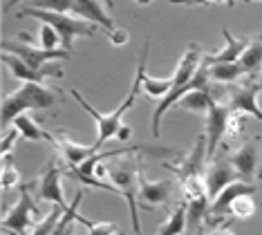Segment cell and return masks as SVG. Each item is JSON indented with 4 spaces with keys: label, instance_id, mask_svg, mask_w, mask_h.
Segmentation results:
<instances>
[{
    "label": "cell",
    "instance_id": "cell-1",
    "mask_svg": "<svg viewBox=\"0 0 262 235\" xmlns=\"http://www.w3.org/2000/svg\"><path fill=\"white\" fill-rule=\"evenodd\" d=\"M148 47H150V38H146L144 43V50H141V58H139V68H137V74H135V81H133V88H130V92L126 96V101H123L121 105L117 108V110H112L108 114L99 112L94 105H90L85 99L81 96L79 90H70V94L76 99V103H79L83 110H85L90 117L97 121V141H94V146H97L101 150V146H103V141L108 139H115V137L119 135V130H121L123 125V117H126V112L130 110V108L135 105L137 96H139V90H144V76H146V61H148Z\"/></svg>",
    "mask_w": 262,
    "mask_h": 235
},
{
    "label": "cell",
    "instance_id": "cell-2",
    "mask_svg": "<svg viewBox=\"0 0 262 235\" xmlns=\"http://www.w3.org/2000/svg\"><path fill=\"white\" fill-rule=\"evenodd\" d=\"M56 101V90L45 88L40 83H23L18 90L3 96V112H0L3 114V125L7 128L18 114L27 110H47Z\"/></svg>",
    "mask_w": 262,
    "mask_h": 235
},
{
    "label": "cell",
    "instance_id": "cell-3",
    "mask_svg": "<svg viewBox=\"0 0 262 235\" xmlns=\"http://www.w3.org/2000/svg\"><path fill=\"white\" fill-rule=\"evenodd\" d=\"M16 18H38L40 23H47L61 34V47L68 52H72V43L79 36H88L92 38L94 32H97V25L94 23H88L83 18L70 16V14H58V11H45V9H32L25 7L23 11L16 14Z\"/></svg>",
    "mask_w": 262,
    "mask_h": 235
},
{
    "label": "cell",
    "instance_id": "cell-4",
    "mask_svg": "<svg viewBox=\"0 0 262 235\" xmlns=\"http://www.w3.org/2000/svg\"><path fill=\"white\" fill-rule=\"evenodd\" d=\"M108 179L110 184L119 190V195L128 202V210H130V220L133 226H139V215H137V193H139V173L137 166L130 157L123 159H112V164L108 166Z\"/></svg>",
    "mask_w": 262,
    "mask_h": 235
},
{
    "label": "cell",
    "instance_id": "cell-5",
    "mask_svg": "<svg viewBox=\"0 0 262 235\" xmlns=\"http://www.w3.org/2000/svg\"><path fill=\"white\" fill-rule=\"evenodd\" d=\"M36 215H38V208H36V202H34L32 193H29V184H23L18 202L5 213L3 228L14 235H29Z\"/></svg>",
    "mask_w": 262,
    "mask_h": 235
},
{
    "label": "cell",
    "instance_id": "cell-6",
    "mask_svg": "<svg viewBox=\"0 0 262 235\" xmlns=\"http://www.w3.org/2000/svg\"><path fill=\"white\" fill-rule=\"evenodd\" d=\"M229 159L233 161L242 182L253 184L255 179H262V137L244 141L240 148L231 153Z\"/></svg>",
    "mask_w": 262,
    "mask_h": 235
},
{
    "label": "cell",
    "instance_id": "cell-7",
    "mask_svg": "<svg viewBox=\"0 0 262 235\" xmlns=\"http://www.w3.org/2000/svg\"><path fill=\"white\" fill-rule=\"evenodd\" d=\"M3 52L16 54L18 58H23L29 68L34 70H43L47 63H54V61H70L72 58V52L68 50H45V47H36L32 43H16V40H3Z\"/></svg>",
    "mask_w": 262,
    "mask_h": 235
},
{
    "label": "cell",
    "instance_id": "cell-8",
    "mask_svg": "<svg viewBox=\"0 0 262 235\" xmlns=\"http://www.w3.org/2000/svg\"><path fill=\"white\" fill-rule=\"evenodd\" d=\"M262 92V81H258L255 76H249V81H244L242 86H226V94H229V105L231 110H240L249 117H258L262 121V110L258 105V94Z\"/></svg>",
    "mask_w": 262,
    "mask_h": 235
},
{
    "label": "cell",
    "instance_id": "cell-9",
    "mask_svg": "<svg viewBox=\"0 0 262 235\" xmlns=\"http://www.w3.org/2000/svg\"><path fill=\"white\" fill-rule=\"evenodd\" d=\"M3 63H5V68L11 72V76L18 78L23 83H43L45 78H63V68L58 65V61L47 63L43 70H34V68H29L23 58L16 56V54L3 52Z\"/></svg>",
    "mask_w": 262,
    "mask_h": 235
},
{
    "label": "cell",
    "instance_id": "cell-10",
    "mask_svg": "<svg viewBox=\"0 0 262 235\" xmlns=\"http://www.w3.org/2000/svg\"><path fill=\"white\" fill-rule=\"evenodd\" d=\"M237 179H240V175H237L233 161H231L229 157H217V159H213L204 170L206 193H208V197H211V202L215 200L226 186L237 182Z\"/></svg>",
    "mask_w": 262,
    "mask_h": 235
},
{
    "label": "cell",
    "instance_id": "cell-11",
    "mask_svg": "<svg viewBox=\"0 0 262 235\" xmlns=\"http://www.w3.org/2000/svg\"><path fill=\"white\" fill-rule=\"evenodd\" d=\"M172 197V182H150L139 173V193H137V204L144 210L162 208Z\"/></svg>",
    "mask_w": 262,
    "mask_h": 235
},
{
    "label": "cell",
    "instance_id": "cell-12",
    "mask_svg": "<svg viewBox=\"0 0 262 235\" xmlns=\"http://www.w3.org/2000/svg\"><path fill=\"white\" fill-rule=\"evenodd\" d=\"M54 137H56L54 148L58 150V155L63 157V161L68 164V168H72V170H74L76 166H81L85 159H90L92 155L99 153V148L94 146V143H92V146H85V143H76L65 130L54 132Z\"/></svg>",
    "mask_w": 262,
    "mask_h": 235
},
{
    "label": "cell",
    "instance_id": "cell-13",
    "mask_svg": "<svg viewBox=\"0 0 262 235\" xmlns=\"http://www.w3.org/2000/svg\"><path fill=\"white\" fill-rule=\"evenodd\" d=\"M255 184H249V182H242V179H237V182L229 184L226 188L220 193L215 200L211 202V210H208V220L211 222H217L226 218V215L231 213V204H233L235 197L240 195H255Z\"/></svg>",
    "mask_w": 262,
    "mask_h": 235
},
{
    "label": "cell",
    "instance_id": "cell-14",
    "mask_svg": "<svg viewBox=\"0 0 262 235\" xmlns=\"http://www.w3.org/2000/svg\"><path fill=\"white\" fill-rule=\"evenodd\" d=\"M204 159H206V135H200L193 150L186 155V159L180 161V164H166V168L175 170L177 179L184 182V179L202 177L204 175Z\"/></svg>",
    "mask_w": 262,
    "mask_h": 235
},
{
    "label": "cell",
    "instance_id": "cell-15",
    "mask_svg": "<svg viewBox=\"0 0 262 235\" xmlns=\"http://www.w3.org/2000/svg\"><path fill=\"white\" fill-rule=\"evenodd\" d=\"M63 173L54 161L47 164L43 177H40V186H38V197L43 202H50L54 206H61V208H70L68 202H65V193H63Z\"/></svg>",
    "mask_w": 262,
    "mask_h": 235
},
{
    "label": "cell",
    "instance_id": "cell-16",
    "mask_svg": "<svg viewBox=\"0 0 262 235\" xmlns=\"http://www.w3.org/2000/svg\"><path fill=\"white\" fill-rule=\"evenodd\" d=\"M72 14L76 18H83V20L94 23V25L103 27L105 32H108V36L117 29L115 27V20H112V16L103 9V3H101V0H74Z\"/></svg>",
    "mask_w": 262,
    "mask_h": 235
},
{
    "label": "cell",
    "instance_id": "cell-17",
    "mask_svg": "<svg viewBox=\"0 0 262 235\" xmlns=\"http://www.w3.org/2000/svg\"><path fill=\"white\" fill-rule=\"evenodd\" d=\"M222 34H224L226 45L215 54H204V61L208 65H213V63H237L240 56L244 54V50H247L249 43H251L249 38H235V36L229 32V25H222Z\"/></svg>",
    "mask_w": 262,
    "mask_h": 235
},
{
    "label": "cell",
    "instance_id": "cell-18",
    "mask_svg": "<svg viewBox=\"0 0 262 235\" xmlns=\"http://www.w3.org/2000/svg\"><path fill=\"white\" fill-rule=\"evenodd\" d=\"M11 125H14V128L18 130L27 141H47V143H52V146L56 143L54 132H47V130H43V128L38 125L36 119L29 117V114H25V112L18 114V117H16L14 121H11Z\"/></svg>",
    "mask_w": 262,
    "mask_h": 235
},
{
    "label": "cell",
    "instance_id": "cell-19",
    "mask_svg": "<svg viewBox=\"0 0 262 235\" xmlns=\"http://www.w3.org/2000/svg\"><path fill=\"white\" fill-rule=\"evenodd\" d=\"M186 202V215H188V231L190 233H202L204 231V222L208 220V210H211V197L202 195L193 197Z\"/></svg>",
    "mask_w": 262,
    "mask_h": 235
},
{
    "label": "cell",
    "instance_id": "cell-20",
    "mask_svg": "<svg viewBox=\"0 0 262 235\" xmlns=\"http://www.w3.org/2000/svg\"><path fill=\"white\" fill-rule=\"evenodd\" d=\"M244 68V74L249 76H255L258 70H262V34L255 36V38L249 43V47L244 50V54L237 61Z\"/></svg>",
    "mask_w": 262,
    "mask_h": 235
},
{
    "label": "cell",
    "instance_id": "cell-21",
    "mask_svg": "<svg viewBox=\"0 0 262 235\" xmlns=\"http://www.w3.org/2000/svg\"><path fill=\"white\" fill-rule=\"evenodd\" d=\"M188 231V215H186V202H180L175 210L168 215V220L162 224L157 235H182Z\"/></svg>",
    "mask_w": 262,
    "mask_h": 235
},
{
    "label": "cell",
    "instance_id": "cell-22",
    "mask_svg": "<svg viewBox=\"0 0 262 235\" xmlns=\"http://www.w3.org/2000/svg\"><path fill=\"white\" fill-rule=\"evenodd\" d=\"M211 101H213L211 90H195V92H188L184 96L175 108H184V110H190V112L206 114L208 108H211Z\"/></svg>",
    "mask_w": 262,
    "mask_h": 235
},
{
    "label": "cell",
    "instance_id": "cell-23",
    "mask_svg": "<svg viewBox=\"0 0 262 235\" xmlns=\"http://www.w3.org/2000/svg\"><path fill=\"white\" fill-rule=\"evenodd\" d=\"M244 74V68L240 63H213L211 65V81L222 83V86H231Z\"/></svg>",
    "mask_w": 262,
    "mask_h": 235
},
{
    "label": "cell",
    "instance_id": "cell-24",
    "mask_svg": "<svg viewBox=\"0 0 262 235\" xmlns=\"http://www.w3.org/2000/svg\"><path fill=\"white\" fill-rule=\"evenodd\" d=\"M175 86V76H168V78H152V76H144V92L152 99H159L162 101L164 96H168V92Z\"/></svg>",
    "mask_w": 262,
    "mask_h": 235
},
{
    "label": "cell",
    "instance_id": "cell-25",
    "mask_svg": "<svg viewBox=\"0 0 262 235\" xmlns=\"http://www.w3.org/2000/svg\"><path fill=\"white\" fill-rule=\"evenodd\" d=\"M63 210H65V208H61V206L52 208V213H50V215H45V218L40 220L38 224H34V226H32L29 235H52V233H54V228H56V224H58V220H61Z\"/></svg>",
    "mask_w": 262,
    "mask_h": 235
},
{
    "label": "cell",
    "instance_id": "cell-26",
    "mask_svg": "<svg viewBox=\"0 0 262 235\" xmlns=\"http://www.w3.org/2000/svg\"><path fill=\"white\" fill-rule=\"evenodd\" d=\"M255 213V202H253V195H240L235 197L233 204H231V218H237V220H247Z\"/></svg>",
    "mask_w": 262,
    "mask_h": 235
},
{
    "label": "cell",
    "instance_id": "cell-27",
    "mask_svg": "<svg viewBox=\"0 0 262 235\" xmlns=\"http://www.w3.org/2000/svg\"><path fill=\"white\" fill-rule=\"evenodd\" d=\"M79 222L88 228L90 235H119V226L115 222H99V220H88L79 215Z\"/></svg>",
    "mask_w": 262,
    "mask_h": 235
},
{
    "label": "cell",
    "instance_id": "cell-28",
    "mask_svg": "<svg viewBox=\"0 0 262 235\" xmlns=\"http://www.w3.org/2000/svg\"><path fill=\"white\" fill-rule=\"evenodd\" d=\"M74 0H29L32 9H45V11H58V14H72Z\"/></svg>",
    "mask_w": 262,
    "mask_h": 235
},
{
    "label": "cell",
    "instance_id": "cell-29",
    "mask_svg": "<svg viewBox=\"0 0 262 235\" xmlns=\"http://www.w3.org/2000/svg\"><path fill=\"white\" fill-rule=\"evenodd\" d=\"M16 184H18V168L11 161V155H7V157H3V179H0V186L7 193L9 188H14Z\"/></svg>",
    "mask_w": 262,
    "mask_h": 235
},
{
    "label": "cell",
    "instance_id": "cell-30",
    "mask_svg": "<svg viewBox=\"0 0 262 235\" xmlns=\"http://www.w3.org/2000/svg\"><path fill=\"white\" fill-rule=\"evenodd\" d=\"M40 47H45V50H61V34L52 25H47V23L40 25Z\"/></svg>",
    "mask_w": 262,
    "mask_h": 235
},
{
    "label": "cell",
    "instance_id": "cell-31",
    "mask_svg": "<svg viewBox=\"0 0 262 235\" xmlns=\"http://www.w3.org/2000/svg\"><path fill=\"white\" fill-rule=\"evenodd\" d=\"M18 137H23V135L14 128V125H11V130H5V135H3V143H0V155H3V157L11 155V150H14L16 141H18Z\"/></svg>",
    "mask_w": 262,
    "mask_h": 235
},
{
    "label": "cell",
    "instance_id": "cell-32",
    "mask_svg": "<svg viewBox=\"0 0 262 235\" xmlns=\"http://www.w3.org/2000/svg\"><path fill=\"white\" fill-rule=\"evenodd\" d=\"M110 40L115 45H123L128 40V32H126V29H115V32L110 34Z\"/></svg>",
    "mask_w": 262,
    "mask_h": 235
},
{
    "label": "cell",
    "instance_id": "cell-33",
    "mask_svg": "<svg viewBox=\"0 0 262 235\" xmlns=\"http://www.w3.org/2000/svg\"><path fill=\"white\" fill-rule=\"evenodd\" d=\"M206 235H235V233L231 231L229 226H224V224H222V226H217L215 231H211V233H206Z\"/></svg>",
    "mask_w": 262,
    "mask_h": 235
},
{
    "label": "cell",
    "instance_id": "cell-34",
    "mask_svg": "<svg viewBox=\"0 0 262 235\" xmlns=\"http://www.w3.org/2000/svg\"><path fill=\"white\" fill-rule=\"evenodd\" d=\"M130 132H133V130H130V128H128V125H121V130H119V135H117V139H121V141H126V139H128V137H130Z\"/></svg>",
    "mask_w": 262,
    "mask_h": 235
},
{
    "label": "cell",
    "instance_id": "cell-35",
    "mask_svg": "<svg viewBox=\"0 0 262 235\" xmlns=\"http://www.w3.org/2000/svg\"><path fill=\"white\" fill-rule=\"evenodd\" d=\"M18 3H20V0H5V5H3V11H5V14H9V11L14 9L16 5H18Z\"/></svg>",
    "mask_w": 262,
    "mask_h": 235
},
{
    "label": "cell",
    "instance_id": "cell-36",
    "mask_svg": "<svg viewBox=\"0 0 262 235\" xmlns=\"http://www.w3.org/2000/svg\"><path fill=\"white\" fill-rule=\"evenodd\" d=\"M74 231H76V222H74V224H70V226H68V231H65L63 235H74Z\"/></svg>",
    "mask_w": 262,
    "mask_h": 235
},
{
    "label": "cell",
    "instance_id": "cell-37",
    "mask_svg": "<svg viewBox=\"0 0 262 235\" xmlns=\"http://www.w3.org/2000/svg\"><path fill=\"white\" fill-rule=\"evenodd\" d=\"M135 3H139V5H150L152 0H135Z\"/></svg>",
    "mask_w": 262,
    "mask_h": 235
},
{
    "label": "cell",
    "instance_id": "cell-38",
    "mask_svg": "<svg viewBox=\"0 0 262 235\" xmlns=\"http://www.w3.org/2000/svg\"><path fill=\"white\" fill-rule=\"evenodd\" d=\"M105 5H108V7H115V3H112V0H105Z\"/></svg>",
    "mask_w": 262,
    "mask_h": 235
},
{
    "label": "cell",
    "instance_id": "cell-39",
    "mask_svg": "<svg viewBox=\"0 0 262 235\" xmlns=\"http://www.w3.org/2000/svg\"><path fill=\"white\" fill-rule=\"evenodd\" d=\"M195 235H206V233H204V231H202V233H195Z\"/></svg>",
    "mask_w": 262,
    "mask_h": 235
},
{
    "label": "cell",
    "instance_id": "cell-40",
    "mask_svg": "<svg viewBox=\"0 0 262 235\" xmlns=\"http://www.w3.org/2000/svg\"><path fill=\"white\" fill-rule=\"evenodd\" d=\"M244 3H253V0H244Z\"/></svg>",
    "mask_w": 262,
    "mask_h": 235
}]
</instances>
